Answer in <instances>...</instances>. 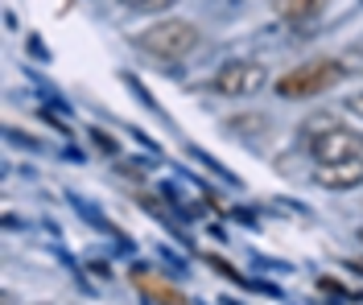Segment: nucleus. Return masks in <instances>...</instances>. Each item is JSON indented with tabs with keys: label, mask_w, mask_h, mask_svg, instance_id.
<instances>
[{
	"label": "nucleus",
	"mask_w": 363,
	"mask_h": 305,
	"mask_svg": "<svg viewBox=\"0 0 363 305\" xmlns=\"http://www.w3.org/2000/svg\"><path fill=\"white\" fill-rule=\"evenodd\" d=\"M199 42H203L199 38V25L178 21V17L157 21V25H149V29L136 33V46L145 50V54H153V58H165V62H178L186 54H194Z\"/></svg>",
	"instance_id": "f257e3e1"
},
{
	"label": "nucleus",
	"mask_w": 363,
	"mask_h": 305,
	"mask_svg": "<svg viewBox=\"0 0 363 305\" xmlns=\"http://www.w3.org/2000/svg\"><path fill=\"white\" fill-rule=\"evenodd\" d=\"M342 79H347V67L335 62V58H322V62L294 67L285 79H277V95H281V99H314V95L339 87Z\"/></svg>",
	"instance_id": "f03ea898"
},
{
	"label": "nucleus",
	"mask_w": 363,
	"mask_h": 305,
	"mask_svg": "<svg viewBox=\"0 0 363 305\" xmlns=\"http://www.w3.org/2000/svg\"><path fill=\"white\" fill-rule=\"evenodd\" d=\"M269 83V71L260 62H248V58H235V62H223L219 74H215V91L227 95V99H244V95H256Z\"/></svg>",
	"instance_id": "7ed1b4c3"
},
{
	"label": "nucleus",
	"mask_w": 363,
	"mask_h": 305,
	"mask_svg": "<svg viewBox=\"0 0 363 305\" xmlns=\"http://www.w3.org/2000/svg\"><path fill=\"white\" fill-rule=\"evenodd\" d=\"M314 161L330 165V161H351V157H363V141L351 132V128H330V132H318L314 141Z\"/></svg>",
	"instance_id": "20e7f679"
},
{
	"label": "nucleus",
	"mask_w": 363,
	"mask_h": 305,
	"mask_svg": "<svg viewBox=\"0 0 363 305\" xmlns=\"http://www.w3.org/2000/svg\"><path fill=\"white\" fill-rule=\"evenodd\" d=\"M314 186H326V190H355V186H363V157L318 165L314 169Z\"/></svg>",
	"instance_id": "39448f33"
},
{
	"label": "nucleus",
	"mask_w": 363,
	"mask_h": 305,
	"mask_svg": "<svg viewBox=\"0 0 363 305\" xmlns=\"http://www.w3.org/2000/svg\"><path fill=\"white\" fill-rule=\"evenodd\" d=\"M133 281H136L140 297H145L149 305H186V297H182V293L174 289V284L157 281V277H149V272H136Z\"/></svg>",
	"instance_id": "423d86ee"
},
{
	"label": "nucleus",
	"mask_w": 363,
	"mask_h": 305,
	"mask_svg": "<svg viewBox=\"0 0 363 305\" xmlns=\"http://www.w3.org/2000/svg\"><path fill=\"white\" fill-rule=\"evenodd\" d=\"M322 4L326 0H272L277 17H285V21H310V17L322 13Z\"/></svg>",
	"instance_id": "0eeeda50"
},
{
	"label": "nucleus",
	"mask_w": 363,
	"mask_h": 305,
	"mask_svg": "<svg viewBox=\"0 0 363 305\" xmlns=\"http://www.w3.org/2000/svg\"><path fill=\"white\" fill-rule=\"evenodd\" d=\"M128 13H161V8H169V4H178V0H120Z\"/></svg>",
	"instance_id": "6e6552de"
},
{
	"label": "nucleus",
	"mask_w": 363,
	"mask_h": 305,
	"mask_svg": "<svg viewBox=\"0 0 363 305\" xmlns=\"http://www.w3.org/2000/svg\"><path fill=\"white\" fill-rule=\"evenodd\" d=\"M347 108H351V112L363 120V91H359V95H351V99H347Z\"/></svg>",
	"instance_id": "1a4fd4ad"
},
{
	"label": "nucleus",
	"mask_w": 363,
	"mask_h": 305,
	"mask_svg": "<svg viewBox=\"0 0 363 305\" xmlns=\"http://www.w3.org/2000/svg\"><path fill=\"white\" fill-rule=\"evenodd\" d=\"M359 239H363V231H359Z\"/></svg>",
	"instance_id": "9d476101"
}]
</instances>
